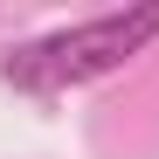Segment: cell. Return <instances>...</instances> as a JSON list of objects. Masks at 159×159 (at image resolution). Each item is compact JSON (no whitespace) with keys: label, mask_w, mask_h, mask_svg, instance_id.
<instances>
[{"label":"cell","mask_w":159,"mask_h":159,"mask_svg":"<svg viewBox=\"0 0 159 159\" xmlns=\"http://www.w3.org/2000/svg\"><path fill=\"white\" fill-rule=\"evenodd\" d=\"M159 35V0L152 7H125V14H97L83 28H56L28 48L7 56V83L14 90H76V83H97V76L125 69L139 48Z\"/></svg>","instance_id":"obj_1"}]
</instances>
